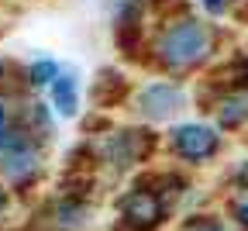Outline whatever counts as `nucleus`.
<instances>
[{"instance_id":"1","label":"nucleus","mask_w":248,"mask_h":231,"mask_svg":"<svg viewBox=\"0 0 248 231\" xmlns=\"http://www.w3.org/2000/svg\"><path fill=\"white\" fill-rule=\"evenodd\" d=\"M207 52H210V31L200 21H179L159 38V59L166 66H172V69L200 62Z\"/></svg>"},{"instance_id":"2","label":"nucleus","mask_w":248,"mask_h":231,"mask_svg":"<svg viewBox=\"0 0 248 231\" xmlns=\"http://www.w3.org/2000/svg\"><path fill=\"white\" fill-rule=\"evenodd\" d=\"M176 148H179V155H183V159L200 162V159H207V155H214V152H217V135H214L210 128L186 124V128H179V131H176Z\"/></svg>"},{"instance_id":"3","label":"nucleus","mask_w":248,"mask_h":231,"mask_svg":"<svg viewBox=\"0 0 248 231\" xmlns=\"http://www.w3.org/2000/svg\"><path fill=\"white\" fill-rule=\"evenodd\" d=\"M141 111L152 114V117H169L172 111L183 107V90L176 83H155L148 90H141Z\"/></svg>"},{"instance_id":"4","label":"nucleus","mask_w":248,"mask_h":231,"mask_svg":"<svg viewBox=\"0 0 248 231\" xmlns=\"http://www.w3.org/2000/svg\"><path fill=\"white\" fill-rule=\"evenodd\" d=\"M121 214L128 217V224H135V228H152L162 217V207H159V200H155L148 190H135V193H128L121 200Z\"/></svg>"},{"instance_id":"5","label":"nucleus","mask_w":248,"mask_h":231,"mask_svg":"<svg viewBox=\"0 0 248 231\" xmlns=\"http://www.w3.org/2000/svg\"><path fill=\"white\" fill-rule=\"evenodd\" d=\"M217 117H221L224 128H234V124L248 121V86L228 93L224 100H221V111H217Z\"/></svg>"},{"instance_id":"6","label":"nucleus","mask_w":248,"mask_h":231,"mask_svg":"<svg viewBox=\"0 0 248 231\" xmlns=\"http://www.w3.org/2000/svg\"><path fill=\"white\" fill-rule=\"evenodd\" d=\"M55 107H59V114L62 117H73L76 114V107H79V97H76V76L73 73H62V76H55Z\"/></svg>"},{"instance_id":"7","label":"nucleus","mask_w":248,"mask_h":231,"mask_svg":"<svg viewBox=\"0 0 248 231\" xmlns=\"http://www.w3.org/2000/svg\"><path fill=\"white\" fill-rule=\"evenodd\" d=\"M7 173H28L31 166H35V152H31V145L28 142H11V148L4 152V162H0Z\"/></svg>"},{"instance_id":"8","label":"nucleus","mask_w":248,"mask_h":231,"mask_svg":"<svg viewBox=\"0 0 248 231\" xmlns=\"http://www.w3.org/2000/svg\"><path fill=\"white\" fill-rule=\"evenodd\" d=\"M59 76V69H55V62H35L31 66V83H48V80H55Z\"/></svg>"},{"instance_id":"9","label":"nucleus","mask_w":248,"mask_h":231,"mask_svg":"<svg viewBox=\"0 0 248 231\" xmlns=\"http://www.w3.org/2000/svg\"><path fill=\"white\" fill-rule=\"evenodd\" d=\"M234 214H238V221H241V224H248V193L234 204Z\"/></svg>"},{"instance_id":"10","label":"nucleus","mask_w":248,"mask_h":231,"mask_svg":"<svg viewBox=\"0 0 248 231\" xmlns=\"http://www.w3.org/2000/svg\"><path fill=\"white\" fill-rule=\"evenodd\" d=\"M203 7H207L210 14H221V11L228 7V0H203Z\"/></svg>"},{"instance_id":"11","label":"nucleus","mask_w":248,"mask_h":231,"mask_svg":"<svg viewBox=\"0 0 248 231\" xmlns=\"http://www.w3.org/2000/svg\"><path fill=\"white\" fill-rule=\"evenodd\" d=\"M4 128H7V117H4V107H0V142H4Z\"/></svg>"},{"instance_id":"12","label":"nucleus","mask_w":248,"mask_h":231,"mask_svg":"<svg viewBox=\"0 0 248 231\" xmlns=\"http://www.w3.org/2000/svg\"><path fill=\"white\" fill-rule=\"evenodd\" d=\"M197 231H224V228H221V224H200Z\"/></svg>"}]
</instances>
